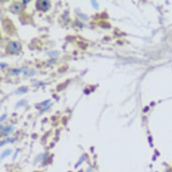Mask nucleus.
Instances as JSON below:
<instances>
[{
    "mask_svg": "<svg viewBox=\"0 0 172 172\" xmlns=\"http://www.w3.org/2000/svg\"><path fill=\"white\" fill-rule=\"evenodd\" d=\"M20 48V44L17 42H12L11 43L9 46H8V51L10 53H16L18 51H19V49Z\"/></svg>",
    "mask_w": 172,
    "mask_h": 172,
    "instance_id": "nucleus-1",
    "label": "nucleus"
},
{
    "mask_svg": "<svg viewBox=\"0 0 172 172\" xmlns=\"http://www.w3.org/2000/svg\"><path fill=\"white\" fill-rule=\"evenodd\" d=\"M21 9V5L20 4H14L12 7V10L14 12H18Z\"/></svg>",
    "mask_w": 172,
    "mask_h": 172,
    "instance_id": "nucleus-2",
    "label": "nucleus"
},
{
    "mask_svg": "<svg viewBox=\"0 0 172 172\" xmlns=\"http://www.w3.org/2000/svg\"><path fill=\"white\" fill-rule=\"evenodd\" d=\"M41 4H40V5H41V8H43V9H47V8H48L49 6V2L42 1V2H41Z\"/></svg>",
    "mask_w": 172,
    "mask_h": 172,
    "instance_id": "nucleus-3",
    "label": "nucleus"
},
{
    "mask_svg": "<svg viewBox=\"0 0 172 172\" xmlns=\"http://www.w3.org/2000/svg\"><path fill=\"white\" fill-rule=\"evenodd\" d=\"M12 130H13V128H12V127H6V128H5V130H6V131H7V133L11 132L12 131Z\"/></svg>",
    "mask_w": 172,
    "mask_h": 172,
    "instance_id": "nucleus-4",
    "label": "nucleus"
}]
</instances>
